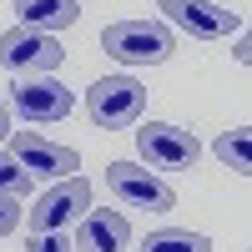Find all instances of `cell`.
Masks as SVG:
<instances>
[{
  "label": "cell",
  "mask_w": 252,
  "mask_h": 252,
  "mask_svg": "<svg viewBox=\"0 0 252 252\" xmlns=\"http://www.w3.org/2000/svg\"><path fill=\"white\" fill-rule=\"evenodd\" d=\"M101 51L121 66H161L172 61L177 51V35L166 20H152V15H136V20H111L101 31Z\"/></svg>",
  "instance_id": "1"
},
{
  "label": "cell",
  "mask_w": 252,
  "mask_h": 252,
  "mask_svg": "<svg viewBox=\"0 0 252 252\" xmlns=\"http://www.w3.org/2000/svg\"><path fill=\"white\" fill-rule=\"evenodd\" d=\"M146 111V86L136 76H101L86 91V116L106 131H121V126H136Z\"/></svg>",
  "instance_id": "2"
},
{
  "label": "cell",
  "mask_w": 252,
  "mask_h": 252,
  "mask_svg": "<svg viewBox=\"0 0 252 252\" xmlns=\"http://www.w3.org/2000/svg\"><path fill=\"white\" fill-rule=\"evenodd\" d=\"M91 212V182L86 177H61L31 202V232H71V222Z\"/></svg>",
  "instance_id": "3"
},
{
  "label": "cell",
  "mask_w": 252,
  "mask_h": 252,
  "mask_svg": "<svg viewBox=\"0 0 252 252\" xmlns=\"http://www.w3.org/2000/svg\"><path fill=\"white\" fill-rule=\"evenodd\" d=\"M136 152L146 166L157 172H192L197 157H202V141L187 131V126H172V121H146L136 131Z\"/></svg>",
  "instance_id": "4"
},
{
  "label": "cell",
  "mask_w": 252,
  "mask_h": 252,
  "mask_svg": "<svg viewBox=\"0 0 252 252\" xmlns=\"http://www.w3.org/2000/svg\"><path fill=\"white\" fill-rule=\"evenodd\" d=\"M66 51H61V40L46 35V31H26V26H10L0 35V66L10 76H51Z\"/></svg>",
  "instance_id": "5"
},
{
  "label": "cell",
  "mask_w": 252,
  "mask_h": 252,
  "mask_svg": "<svg viewBox=\"0 0 252 252\" xmlns=\"http://www.w3.org/2000/svg\"><path fill=\"white\" fill-rule=\"evenodd\" d=\"M5 152L20 161V172H31V177H76L81 172V157H76V146H61L51 136H40V131H10L5 136Z\"/></svg>",
  "instance_id": "6"
},
{
  "label": "cell",
  "mask_w": 252,
  "mask_h": 252,
  "mask_svg": "<svg viewBox=\"0 0 252 252\" xmlns=\"http://www.w3.org/2000/svg\"><path fill=\"white\" fill-rule=\"evenodd\" d=\"M157 10L166 15V26L187 31L192 40H222L242 31V15L212 5V0H157Z\"/></svg>",
  "instance_id": "7"
},
{
  "label": "cell",
  "mask_w": 252,
  "mask_h": 252,
  "mask_svg": "<svg viewBox=\"0 0 252 252\" xmlns=\"http://www.w3.org/2000/svg\"><path fill=\"white\" fill-rule=\"evenodd\" d=\"M106 192L126 207H141V212H172V202H177L172 187L136 161H111L106 166Z\"/></svg>",
  "instance_id": "8"
},
{
  "label": "cell",
  "mask_w": 252,
  "mask_h": 252,
  "mask_svg": "<svg viewBox=\"0 0 252 252\" xmlns=\"http://www.w3.org/2000/svg\"><path fill=\"white\" fill-rule=\"evenodd\" d=\"M10 116L31 121V126H46V121H66L71 116V86H61L51 76H20V86L10 91Z\"/></svg>",
  "instance_id": "9"
},
{
  "label": "cell",
  "mask_w": 252,
  "mask_h": 252,
  "mask_svg": "<svg viewBox=\"0 0 252 252\" xmlns=\"http://www.w3.org/2000/svg\"><path fill=\"white\" fill-rule=\"evenodd\" d=\"M131 247V227L111 207H91L76 227V252H126Z\"/></svg>",
  "instance_id": "10"
},
{
  "label": "cell",
  "mask_w": 252,
  "mask_h": 252,
  "mask_svg": "<svg viewBox=\"0 0 252 252\" xmlns=\"http://www.w3.org/2000/svg\"><path fill=\"white\" fill-rule=\"evenodd\" d=\"M15 15H20V26L26 31H71L76 20H81V5L76 0H15Z\"/></svg>",
  "instance_id": "11"
},
{
  "label": "cell",
  "mask_w": 252,
  "mask_h": 252,
  "mask_svg": "<svg viewBox=\"0 0 252 252\" xmlns=\"http://www.w3.org/2000/svg\"><path fill=\"white\" fill-rule=\"evenodd\" d=\"M136 252H212V237L192 232V227H157V232L141 237Z\"/></svg>",
  "instance_id": "12"
},
{
  "label": "cell",
  "mask_w": 252,
  "mask_h": 252,
  "mask_svg": "<svg viewBox=\"0 0 252 252\" xmlns=\"http://www.w3.org/2000/svg\"><path fill=\"white\" fill-rule=\"evenodd\" d=\"M217 157L232 166V172H252V161H247V126H232V131H222L217 136Z\"/></svg>",
  "instance_id": "13"
},
{
  "label": "cell",
  "mask_w": 252,
  "mask_h": 252,
  "mask_svg": "<svg viewBox=\"0 0 252 252\" xmlns=\"http://www.w3.org/2000/svg\"><path fill=\"white\" fill-rule=\"evenodd\" d=\"M0 192L5 197H26L31 192V172H20V161L10 152H0Z\"/></svg>",
  "instance_id": "14"
},
{
  "label": "cell",
  "mask_w": 252,
  "mask_h": 252,
  "mask_svg": "<svg viewBox=\"0 0 252 252\" xmlns=\"http://www.w3.org/2000/svg\"><path fill=\"white\" fill-rule=\"evenodd\" d=\"M26 252H76V242H71V232H31Z\"/></svg>",
  "instance_id": "15"
},
{
  "label": "cell",
  "mask_w": 252,
  "mask_h": 252,
  "mask_svg": "<svg viewBox=\"0 0 252 252\" xmlns=\"http://www.w3.org/2000/svg\"><path fill=\"white\" fill-rule=\"evenodd\" d=\"M20 217H26L20 197H5V192H0V237H10L15 227H20Z\"/></svg>",
  "instance_id": "16"
},
{
  "label": "cell",
  "mask_w": 252,
  "mask_h": 252,
  "mask_svg": "<svg viewBox=\"0 0 252 252\" xmlns=\"http://www.w3.org/2000/svg\"><path fill=\"white\" fill-rule=\"evenodd\" d=\"M232 56H237V66H247V56H252V46H247V26H242L237 40H232Z\"/></svg>",
  "instance_id": "17"
},
{
  "label": "cell",
  "mask_w": 252,
  "mask_h": 252,
  "mask_svg": "<svg viewBox=\"0 0 252 252\" xmlns=\"http://www.w3.org/2000/svg\"><path fill=\"white\" fill-rule=\"evenodd\" d=\"M5 136H10V106L0 101V146H5Z\"/></svg>",
  "instance_id": "18"
}]
</instances>
